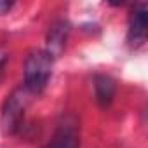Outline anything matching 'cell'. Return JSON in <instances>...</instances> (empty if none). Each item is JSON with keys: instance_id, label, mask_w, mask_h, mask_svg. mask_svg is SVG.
Returning a JSON list of instances; mask_svg holds the SVG:
<instances>
[{"instance_id": "obj_1", "label": "cell", "mask_w": 148, "mask_h": 148, "mask_svg": "<svg viewBox=\"0 0 148 148\" xmlns=\"http://www.w3.org/2000/svg\"><path fill=\"white\" fill-rule=\"evenodd\" d=\"M54 58L45 49L32 51L25 59V89L30 94L42 92L52 75Z\"/></svg>"}, {"instance_id": "obj_2", "label": "cell", "mask_w": 148, "mask_h": 148, "mask_svg": "<svg viewBox=\"0 0 148 148\" xmlns=\"http://www.w3.org/2000/svg\"><path fill=\"white\" fill-rule=\"evenodd\" d=\"M30 96L32 94L25 87L16 89L11 96H7L4 108H2V122H4L7 132H16L21 127L25 112L30 103Z\"/></svg>"}, {"instance_id": "obj_3", "label": "cell", "mask_w": 148, "mask_h": 148, "mask_svg": "<svg viewBox=\"0 0 148 148\" xmlns=\"http://www.w3.org/2000/svg\"><path fill=\"white\" fill-rule=\"evenodd\" d=\"M80 146V125L73 115H66L58 124V129L47 148H79Z\"/></svg>"}, {"instance_id": "obj_4", "label": "cell", "mask_w": 148, "mask_h": 148, "mask_svg": "<svg viewBox=\"0 0 148 148\" xmlns=\"http://www.w3.org/2000/svg\"><path fill=\"white\" fill-rule=\"evenodd\" d=\"M146 28H148V7L146 4H138L131 16H129V28H127V42L131 47H139L146 40Z\"/></svg>"}, {"instance_id": "obj_5", "label": "cell", "mask_w": 148, "mask_h": 148, "mask_svg": "<svg viewBox=\"0 0 148 148\" xmlns=\"http://www.w3.org/2000/svg\"><path fill=\"white\" fill-rule=\"evenodd\" d=\"M68 33H70V25L64 19H59V21H56V23H52L49 26V32H47V49L45 51L52 58H58L63 52V49L66 45Z\"/></svg>"}, {"instance_id": "obj_6", "label": "cell", "mask_w": 148, "mask_h": 148, "mask_svg": "<svg viewBox=\"0 0 148 148\" xmlns=\"http://www.w3.org/2000/svg\"><path fill=\"white\" fill-rule=\"evenodd\" d=\"M94 96L101 108L112 105L115 98V82L108 75H96L94 77Z\"/></svg>"}, {"instance_id": "obj_7", "label": "cell", "mask_w": 148, "mask_h": 148, "mask_svg": "<svg viewBox=\"0 0 148 148\" xmlns=\"http://www.w3.org/2000/svg\"><path fill=\"white\" fill-rule=\"evenodd\" d=\"M5 61H7V52L4 47H0V71H2V68L5 66Z\"/></svg>"}, {"instance_id": "obj_8", "label": "cell", "mask_w": 148, "mask_h": 148, "mask_svg": "<svg viewBox=\"0 0 148 148\" xmlns=\"http://www.w3.org/2000/svg\"><path fill=\"white\" fill-rule=\"evenodd\" d=\"M11 7H12V2H2L0 0V14H5L7 11H11Z\"/></svg>"}]
</instances>
